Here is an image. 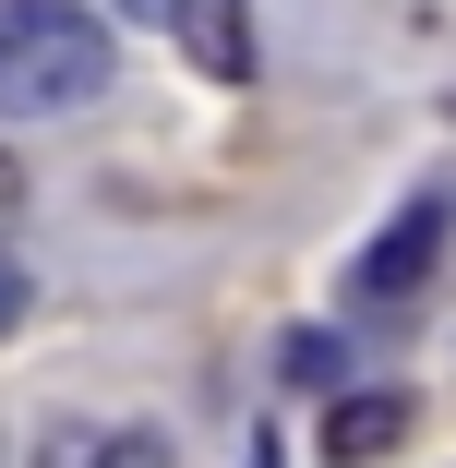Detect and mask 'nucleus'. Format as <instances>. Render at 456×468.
<instances>
[{
    "label": "nucleus",
    "instance_id": "f257e3e1",
    "mask_svg": "<svg viewBox=\"0 0 456 468\" xmlns=\"http://www.w3.org/2000/svg\"><path fill=\"white\" fill-rule=\"evenodd\" d=\"M121 37L84 0H0V121H60L84 97H109Z\"/></svg>",
    "mask_w": 456,
    "mask_h": 468
},
{
    "label": "nucleus",
    "instance_id": "f03ea898",
    "mask_svg": "<svg viewBox=\"0 0 456 468\" xmlns=\"http://www.w3.org/2000/svg\"><path fill=\"white\" fill-rule=\"evenodd\" d=\"M432 264H444V217H432V205H408V217H397L373 252H360V301H373V313H397Z\"/></svg>",
    "mask_w": 456,
    "mask_h": 468
},
{
    "label": "nucleus",
    "instance_id": "7ed1b4c3",
    "mask_svg": "<svg viewBox=\"0 0 456 468\" xmlns=\"http://www.w3.org/2000/svg\"><path fill=\"white\" fill-rule=\"evenodd\" d=\"M408 432H420V397H397V385H373V397L324 409V456H336V468H373V456H397Z\"/></svg>",
    "mask_w": 456,
    "mask_h": 468
},
{
    "label": "nucleus",
    "instance_id": "20e7f679",
    "mask_svg": "<svg viewBox=\"0 0 456 468\" xmlns=\"http://www.w3.org/2000/svg\"><path fill=\"white\" fill-rule=\"evenodd\" d=\"M180 48H193L217 84H240V72H252V25H240V0H193V13H180Z\"/></svg>",
    "mask_w": 456,
    "mask_h": 468
},
{
    "label": "nucleus",
    "instance_id": "39448f33",
    "mask_svg": "<svg viewBox=\"0 0 456 468\" xmlns=\"http://www.w3.org/2000/svg\"><path fill=\"white\" fill-rule=\"evenodd\" d=\"M97 468H168V432H109Z\"/></svg>",
    "mask_w": 456,
    "mask_h": 468
},
{
    "label": "nucleus",
    "instance_id": "423d86ee",
    "mask_svg": "<svg viewBox=\"0 0 456 468\" xmlns=\"http://www.w3.org/2000/svg\"><path fill=\"white\" fill-rule=\"evenodd\" d=\"M289 372L301 385H336V336H289Z\"/></svg>",
    "mask_w": 456,
    "mask_h": 468
},
{
    "label": "nucleus",
    "instance_id": "0eeeda50",
    "mask_svg": "<svg viewBox=\"0 0 456 468\" xmlns=\"http://www.w3.org/2000/svg\"><path fill=\"white\" fill-rule=\"evenodd\" d=\"M97 444H109V432H48V444H37V468H97Z\"/></svg>",
    "mask_w": 456,
    "mask_h": 468
},
{
    "label": "nucleus",
    "instance_id": "6e6552de",
    "mask_svg": "<svg viewBox=\"0 0 456 468\" xmlns=\"http://www.w3.org/2000/svg\"><path fill=\"white\" fill-rule=\"evenodd\" d=\"M25 313H37V289H25V264H13V252H0V336H13Z\"/></svg>",
    "mask_w": 456,
    "mask_h": 468
},
{
    "label": "nucleus",
    "instance_id": "1a4fd4ad",
    "mask_svg": "<svg viewBox=\"0 0 456 468\" xmlns=\"http://www.w3.org/2000/svg\"><path fill=\"white\" fill-rule=\"evenodd\" d=\"M109 13H133V25H180L193 0H109Z\"/></svg>",
    "mask_w": 456,
    "mask_h": 468
},
{
    "label": "nucleus",
    "instance_id": "9d476101",
    "mask_svg": "<svg viewBox=\"0 0 456 468\" xmlns=\"http://www.w3.org/2000/svg\"><path fill=\"white\" fill-rule=\"evenodd\" d=\"M13 205H25V168H13V156H0V217H13Z\"/></svg>",
    "mask_w": 456,
    "mask_h": 468
}]
</instances>
